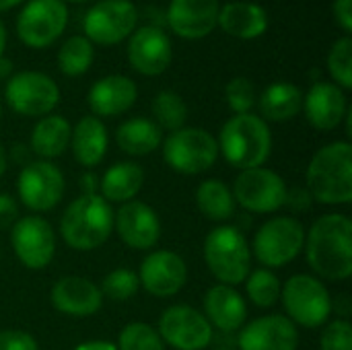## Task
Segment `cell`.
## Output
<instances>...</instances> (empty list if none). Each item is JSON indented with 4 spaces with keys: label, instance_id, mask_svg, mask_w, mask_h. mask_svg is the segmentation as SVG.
I'll list each match as a JSON object with an SVG mask.
<instances>
[{
    "label": "cell",
    "instance_id": "6da1fadb",
    "mask_svg": "<svg viewBox=\"0 0 352 350\" xmlns=\"http://www.w3.org/2000/svg\"><path fill=\"white\" fill-rule=\"evenodd\" d=\"M305 252L311 270L326 281H346L352 274V221L332 212L320 217L305 233Z\"/></svg>",
    "mask_w": 352,
    "mask_h": 350
},
{
    "label": "cell",
    "instance_id": "7a4b0ae2",
    "mask_svg": "<svg viewBox=\"0 0 352 350\" xmlns=\"http://www.w3.org/2000/svg\"><path fill=\"white\" fill-rule=\"evenodd\" d=\"M309 196L322 204L338 206L352 200V144L336 140L322 146L307 165Z\"/></svg>",
    "mask_w": 352,
    "mask_h": 350
},
{
    "label": "cell",
    "instance_id": "3957f363",
    "mask_svg": "<svg viewBox=\"0 0 352 350\" xmlns=\"http://www.w3.org/2000/svg\"><path fill=\"white\" fill-rule=\"evenodd\" d=\"M113 231V210L99 194H80L60 219V233L68 248L91 252L101 248Z\"/></svg>",
    "mask_w": 352,
    "mask_h": 350
},
{
    "label": "cell",
    "instance_id": "277c9868",
    "mask_svg": "<svg viewBox=\"0 0 352 350\" xmlns=\"http://www.w3.org/2000/svg\"><path fill=\"white\" fill-rule=\"evenodd\" d=\"M217 142L225 161L239 171L262 167L272 153L270 126L256 113L229 118L221 128Z\"/></svg>",
    "mask_w": 352,
    "mask_h": 350
},
{
    "label": "cell",
    "instance_id": "5b68a950",
    "mask_svg": "<svg viewBox=\"0 0 352 350\" xmlns=\"http://www.w3.org/2000/svg\"><path fill=\"white\" fill-rule=\"evenodd\" d=\"M204 262L219 285L245 283L252 272V250L245 235L231 225L214 227L204 239Z\"/></svg>",
    "mask_w": 352,
    "mask_h": 350
},
{
    "label": "cell",
    "instance_id": "8992f818",
    "mask_svg": "<svg viewBox=\"0 0 352 350\" xmlns=\"http://www.w3.org/2000/svg\"><path fill=\"white\" fill-rule=\"evenodd\" d=\"M289 320L303 328H320L332 316V297L326 285L311 274H293L280 289Z\"/></svg>",
    "mask_w": 352,
    "mask_h": 350
},
{
    "label": "cell",
    "instance_id": "52a82bcc",
    "mask_svg": "<svg viewBox=\"0 0 352 350\" xmlns=\"http://www.w3.org/2000/svg\"><path fill=\"white\" fill-rule=\"evenodd\" d=\"M165 163L184 175H200L219 159L217 138L202 128H179L163 140Z\"/></svg>",
    "mask_w": 352,
    "mask_h": 350
},
{
    "label": "cell",
    "instance_id": "ba28073f",
    "mask_svg": "<svg viewBox=\"0 0 352 350\" xmlns=\"http://www.w3.org/2000/svg\"><path fill=\"white\" fill-rule=\"evenodd\" d=\"M305 233L303 223L295 217H274L258 229L254 237V256L268 270L283 268L301 254Z\"/></svg>",
    "mask_w": 352,
    "mask_h": 350
},
{
    "label": "cell",
    "instance_id": "9c48e42d",
    "mask_svg": "<svg viewBox=\"0 0 352 350\" xmlns=\"http://www.w3.org/2000/svg\"><path fill=\"white\" fill-rule=\"evenodd\" d=\"M6 105L25 118L50 116L60 103V87L56 80L37 70L14 72L4 89Z\"/></svg>",
    "mask_w": 352,
    "mask_h": 350
},
{
    "label": "cell",
    "instance_id": "30bf717a",
    "mask_svg": "<svg viewBox=\"0 0 352 350\" xmlns=\"http://www.w3.org/2000/svg\"><path fill=\"white\" fill-rule=\"evenodd\" d=\"M138 25V8L132 0H99L85 19V37L95 45H118L128 39Z\"/></svg>",
    "mask_w": 352,
    "mask_h": 350
},
{
    "label": "cell",
    "instance_id": "8fae6325",
    "mask_svg": "<svg viewBox=\"0 0 352 350\" xmlns=\"http://www.w3.org/2000/svg\"><path fill=\"white\" fill-rule=\"evenodd\" d=\"M68 6L62 0H27L16 17V35L31 50H45L64 33Z\"/></svg>",
    "mask_w": 352,
    "mask_h": 350
},
{
    "label": "cell",
    "instance_id": "7c38bea8",
    "mask_svg": "<svg viewBox=\"0 0 352 350\" xmlns=\"http://www.w3.org/2000/svg\"><path fill=\"white\" fill-rule=\"evenodd\" d=\"M233 200L248 212L270 215L285 206L287 202V184L285 179L266 167H254L239 171L233 182Z\"/></svg>",
    "mask_w": 352,
    "mask_h": 350
},
{
    "label": "cell",
    "instance_id": "4fadbf2b",
    "mask_svg": "<svg viewBox=\"0 0 352 350\" xmlns=\"http://www.w3.org/2000/svg\"><path fill=\"white\" fill-rule=\"evenodd\" d=\"M64 173L50 161L27 163L16 177V192L23 206L33 212H47L64 196Z\"/></svg>",
    "mask_w": 352,
    "mask_h": 350
},
{
    "label": "cell",
    "instance_id": "5bb4252c",
    "mask_svg": "<svg viewBox=\"0 0 352 350\" xmlns=\"http://www.w3.org/2000/svg\"><path fill=\"white\" fill-rule=\"evenodd\" d=\"M161 340L175 350H204L212 342V326L190 305H171L159 318Z\"/></svg>",
    "mask_w": 352,
    "mask_h": 350
},
{
    "label": "cell",
    "instance_id": "9a60e30c",
    "mask_svg": "<svg viewBox=\"0 0 352 350\" xmlns=\"http://www.w3.org/2000/svg\"><path fill=\"white\" fill-rule=\"evenodd\" d=\"M10 243L19 262L29 270H43L56 256V233L43 217H23L10 227Z\"/></svg>",
    "mask_w": 352,
    "mask_h": 350
},
{
    "label": "cell",
    "instance_id": "2e32d148",
    "mask_svg": "<svg viewBox=\"0 0 352 350\" xmlns=\"http://www.w3.org/2000/svg\"><path fill=\"white\" fill-rule=\"evenodd\" d=\"M173 60V45L159 25L136 27L128 37V62L142 76L163 74Z\"/></svg>",
    "mask_w": 352,
    "mask_h": 350
},
{
    "label": "cell",
    "instance_id": "e0dca14e",
    "mask_svg": "<svg viewBox=\"0 0 352 350\" xmlns=\"http://www.w3.org/2000/svg\"><path fill=\"white\" fill-rule=\"evenodd\" d=\"M188 281V266L184 258L171 250L151 252L138 272L140 287L155 297H173L177 295Z\"/></svg>",
    "mask_w": 352,
    "mask_h": 350
},
{
    "label": "cell",
    "instance_id": "ac0fdd59",
    "mask_svg": "<svg viewBox=\"0 0 352 350\" xmlns=\"http://www.w3.org/2000/svg\"><path fill=\"white\" fill-rule=\"evenodd\" d=\"M113 229L130 250H153L161 239V221L153 206L130 200L113 212Z\"/></svg>",
    "mask_w": 352,
    "mask_h": 350
},
{
    "label": "cell",
    "instance_id": "d6986e66",
    "mask_svg": "<svg viewBox=\"0 0 352 350\" xmlns=\"http://www.w3.org/2000/svg\"><path fill=\"white\" fill-rule=\"evenodd\" d=\"M219 0H171L165 23L182 39H202L217 29Z\"/></svg>",
    "mask_w": 352,
    "mask_h": 350
},
{
    "label": "cell",
    "instance_id": "ffe728a7",
    "mask_svg": "<svg viewBox=\"0 0 352 350\" xmlns=\"http://www.w3.org/2000/svg\"><path fill=\"white\" fill-rule=\"evenodd\" d=\"M239 350H297L299 330L287 316H262L241 328Z\"/></svg>",
    "mask_w": 352,
    "mask_h": 350
},
{
    "label": "cell",
    "instance_id": "44dd1931",
    "mask_svg": "<svg viewBox=\"0 0 352 350\" xmlns=\"http://www.w3.org/2000/svg\"><path fill=\"white\" fill-rule=\"evenodd\" d=\"M56 311L70 318H89L103 305L101 289L85 276H62L50 291Z\"/></svg>",
    "mask_w": 352,
    "mask_h": 350
},
{
    "label": "cell",
    "instance_id": "7402d4cb",
    "mask_svg": "<svg viewBox=\"0 0 352 350\" xmlns=\"http://www.w3.org/2000/svg\"><path fill=\"white\" fill-rule=\"evenodd\" d=\"M303 111H305L307 122L316 130H324V132L334 130L342 124L349 111L346 95L338 85L320 80L311 85V89L305 93Z\"/></svg>",
    "mask_w": 352,
    "mask_h": 350
},
{
    "label": "cell",
    "instance_id": "603a6c76",
    "mask_svg": "<svg viewBox=\"0 0 352 350\" xmlns=\"http://www.w3.org/2000/svg\"><path fill=\"white\" fill-rule=\"evenodd\" d=\"M138 97V87L132 78L122 74H109L93 83L87 95V103L95 118H116L126 113Z\"/></svg>",
    "mask_w": 352,
    "mask_h": 350
},
{
    "label": "cell",
    "instance_id": "cb8c5ba5",
    "mask_svg": "<svg viewBox=\"0 0 352 350\" xmlns=\"http://www.w3.org/2000/svg\"><path fill=\"white\" fill-rule=\"evenodd\" d=\"M204 318L223 332L241 330L248 318V305L241 293L229 285H214L204 295Z\"/></svg>",
    "mask_w": 352,
    "mask_h": 350
},
{
    "label": "cell",
    "instance_id": "d4e9b609",
    "mask_svg": "<svg viewBox=\"0 0 352 350\" xmlns=\"http://www.w3.org/2000/svg\"><path fill=\"white\" fill-rule=\"evenodd\" d=\"M217 27L237 39H258L268 29V12L256 2H227L219 10Z\"/></svg>",
    "mask_w": 352,
    "mask_h": 350
},
{
    "label": "cell",
    "instance_id": "484cf974",
    "mask_svg": "<svg viewBox=\"0 0 352 350\" xmlns=\"http://www.w3.org/2000/svg\"><path fill=\"white\" fill-rule=\"evenodd\" d=\"M70 144H72V155H74L78 165L97 167L107 155L109 132L99 118L85 116L72 128Z\"/></svg>",
    "mask_w": 352,
    "mask_h": 350
},
{
    "label": "cell",
    "instance_id": "4316f807",
    "mask_svg": "<svg viewBox=\"0 0 352 350\" xmlns=\"http://www.w3.org/2000/svg\"><path fill=\"white\" fill-rule=\"evenodd\" d=\"M70 122L62 116L50 113L39 118V122L33 126L29 146L37 157H41V161H50L66 153V149L70 146Z\"/></svg>",
    "mask_w": 352,
    "mask_h": 350
},
{
    "label": "cell",
    "instance_id": "83f0119b",
    "mask_svg": "<svg viewBox=\"0 0 352 350\" xmlns=\"http://www.w3.org/2000/svg\"><path fill=\"white\" fill-rule=\"evenodd\" d=\"M258 105H260L262 120L266 124L289 122L295 116H299V111L303 109V91L293 83L276 80L262 91Z\"/></svg>",
    "mask_w": 352,
    "mask_h": 350
},
{
    "label": "cell",
    "instance_id": "f1b7e54d",
    "mask_svg": "<svg viewBox=\"0 0 352 350\" xmlns=\"http://www.w3.org/2000/svg\"><path fill=\"white\" fill-rule=\"evenodd\" d=\"M144 184V169L134 161H122L111 165L101 182H99V196L107 202H130L142 190Z\"/></svg>",
    "mask_w": 352,
    "mask_h": 350
},
{
    "label": "cell",
    "instance_id": "f546056e",
    "mask_svg": "<svg viewBox=\"0 0 352 350\" xmlns=\"http://www.w3.org/2000/svg\"><path fill=\"white\" fill-rule=\"evenodd\" d=\"M118 146L132 157H144L163 144V130L148 118H130L116 130Z\"/></svg>",
    "mask_w": 352,
    "mask_h": 350
},
{
    "label": "cell",
    "instance_id": "4dcf8cb0",
    "mask_svg": "<svg viewBox=\"0 0 352 350\" xmlns=\"http://www.w3.org/2000/svg\"><path fill=\"white\" fill-rule=\"evenodd\" d=\"M196 206L198 210L217 223L229 221L235 215V200L229 186L223 179H204L196 190Z\"/></svg>",
    "mask_w": 352,
    "mask_h": 350
},
{
    "label": "cell",
    "instance_id": "1f68e13d",
    "mask_svg": "<svg viewBox=\"0 0 352 350\" xmlns=\"http://www.w3.org/2000/svg\"><path fill=\"white\" fill-rule=\"evenodd\" d=\"M93 58H95L93 43L85 35H72L58 50V68L64 76L76 78L91 68Z\"/></svg>",
    "mask_w": 352,
    "mask_h": 350
},
{
    "label": "cell",
    "instance_id": "d6a6232c",
    "mask_svg": "<svg viewBox=\"0 0 352 350\" xmlns=\"http://www.w3.org/2000/svg\"><path fill=\"white\" fill-rule=\"evenodd\" d=\"M151 111H153V122L161 128V130H169L175 132L179 128H186V120H188V105L184 101V97L175 91H161L155 95L153 103H151Z\"/></svg>",
    "mask_w": 352,
    "mask_h": 350
},
{
    "label": "cell",
    "instance_id": "836d02e7",
    "mask_svg": "<svg viewBox=\"0 0 352 350\" xmlns=\"http://www.w3.org/2000/svg\"><path fill=\"white\" fill-rule=\"evenodd\" d=\"M280 281L278 276L268 270V268H260V270H254L248 274L245 278V293H248V299L266 309V307H272L278 299H280Z\"/></svg>",
    "mask_w": 352,
    "mask_h": 350
},
{
    "label": "cell",
    "instance_id": "e575fe53",
    "mask_svg": "<svg viewBox=\"0 0 352 350\" xmlns=\"http://www.w3.org/2000/svg\"><path fill=\"white\" fill-rule=\"evenodd\" d=\"M328 72L342 91L352 89V37L344 35L336 39L328 52Z\"/></svg>",
    "mask_w": 352,
    "mask_h": 350
},
{
    "label": "cell",
    "instance_id": "d590c367",
    "mask_svg": "<svg viewBox=\"0 0 352 350\" xmlns=\"http://www.w3.org/2000/svg\"><path fill=\"white\" fill-rule=\"evenodd\" d=\"M116 347L118 350H165V342L153 326L144 322H132L122 328Z\"/></svg>",
    "mask_w": 352,
    "mask_h": 350
},
{
    "label": "cell",
    "instance_id": "8d00e7d4",
    "mask_svg": "<svg viewBox=\"0 0 352 350\" xmlns=\"http://www.w3.org/2000/svg\"><path fill=\"white\" fill-rule=\"evenodd\" d=\"M140 283H138V274L130 268H116L111 270L103 283H101V293L103 297L111 299V301H128L136 295Z\"/></svg>",
    "mask_w": 352,
    "mask_h": 350
},
{
    "label": "cell",
    "instance_id": "74e56055",
    "mask_svg": "<svg viewBox=\"0 0 352 350\" xmlns=\"http://www.w3.org/2000/svg\"><path fill=\"white\" fill-rule=\"evenodd\" d=\"M225 97L233 116L252 113L254 105L258 103L256 87L248 76H233L225 87Z\"/></svg>",
    "mask_w": 352,
    "mask_h": 350
},
{
    "label": "cell",
    "instance_id": "f35d334b",
    "mask_svg": "<svg viewBox=\"0 0 352 350\" xmlns=\"http://www.w3.org/2000/svg\"><path fill=\"white\" fill-rule=\"evenodd\" d=\"M320 350H352L351 322L346 320L330 322L320 336Z\"/></svg>",
    "mask_w": 352,
    "mask_h": 350
},
{
    "label": "cell",
    "instance_id": "ab89813d",
    "mask_svg": "<svg viewBox=\"0 0 352 350\" xmlns=\"http://www.w3.org/2000/svg\"><path fill=\"white\" fill-rule=\"evenodd\" d=\"M0 350H39V347L29 332L0 330Z\"/></svg>",
    "mask_w": 352,
    "mask_h": 350
},
{
    "label": "cell",
    "instance_id": "60d3db41",
    "mask_svg": "<svg viewBox=\"0 0 352 350\" xmlns=\"http://www.w3.org/2000/svg\"><path fill=\"white\" fill-rule=\"evenodd\" d=\"M19 221V204L10 194H0V231L10 229Z\"/></svg>",
    "mask_w": 352,
    "mask_h": 350
},
{
    "label": "cell",
    "instance_id": "b9f144b4",
    "mask_svg": "<svg viewBox=\"0 0 352 350\" xmlns=\"http://www.w3.org/2000/svg\"><path fill=\"white\" fill-rule=\"evenodd\" d=\"M334 10V19L338 23V27L344 31V35L352 33V0H334L332 4Z\"/></svg>",
    "mask_w": 352,
    "mask_h": 350
},
{
    "label": "cell",
    "instance_id": "7bdbcfd3",
    "mask_svg": "<svg viewBox=\"0 0 352 350\" xmlns=\"http://www.w3.org/2000/svg\"><path fill=\"white\" fill-rule=\"evenodd\" d=\"M74 350H118V347L107 340H89V342L78 344Z\"/></svg>",
    "mask_w": 352,
    "mask_h": 350
},
{
    "label": "cell",
    "instance_id": "ee69618b",
    "mask_svg": "<svg viewBox=\"0 0 352 350\" xmlns=\"http://www.w3.org/2000/svg\"><path fill=\"white\" fill-rule=\"evenodd\" d=\"M14 66H12V60L6 58V56H0V78H10L14 72Z\"/></svg>",
    "mask_w": 352,
    "mask_h": 350
},
{
    "label": "cell",
    "instance_id": "f6af8a7d",
    "mask_svg": "<svg viewBox=\"0 0 352 350\" xmlns=\"http://www.w3.org/2000/svg\"><path fill=\"white\" fill-rule=\"evenodd\" d=\"M6 41H8V33H6V27L0 19V56H4V50H6Z\"/></svg>",
    "mask_w": 352,
    "mask_h": 350
},
{
    "label": "cell",
    "instance_id": "bcb514c9",
    "mask_svg": "<svg viewBox=\"0 0 352 350\" xmlns=\"http://www.w3.org/2000/svg\"><path fill=\"white\" fill-rule=\"evenodd\" d=\"M25 0H0V12H6L10 8H16L19 4H23Z\"/></svg>",
    "mask_w": 352,
    "mask_h": 350
},
{
    "label": "cell",
    "instance_id": "7dc6e473",
    "mask_svg": "<svg viewBox=\"0 0 352 350\" xmlns=\"http://www.w3.org/2000/svg\"><path fill=\"white\" fill-rule=\"evenodd\" d=\"M6 165H8L6 151H4V146L0 144V177H2V175H4V171H6Z\"/></svg>",
    "mask_w": 352,
    "mask_h": 350
},
{
    "label": "cell",
    "instance_id": "c3c4849f",
    "mask_svg": "<svg viewBox=\"0 0 352 350\" xmlns=\"http://www.w3.org/2000/svg\"><path fill=\"white\" fill-rule=\"evenodd\" d=\"M62 2H70V4H85L89 0H62Z\"/></svg>",
    "mask_w": 352,
    "mask_h": 350
},
{
    "label": "cell",
    "instance_id": "681fc988",
    "mask_svg": "<svg viewBox=\"0 0 352 350\" xmlns=\"http://www.w3.org/2000/svg\"><path fill=\"white\" fill-rule=\"evenodd\" d=\"M0 118H2V101H0Z\"/></svg>",
    "mask_w": 352,
    "mask_h": 350
},
{
    "label": "cell",
    "instance_id": "f907efd6",
    "mask_svg": "<svg viewBox=\"0 0 352 350\" xmlns=\"http://www.w3.org/2000/svg\"><path fill=\"white\" fill-rule=\"evenodd\" d=\"M219 350H231V349H219Z\"/></svg>",
    "mask_w": 352,
    "mask_h": 350
}]
</instances>
